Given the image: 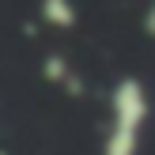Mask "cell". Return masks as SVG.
<instances>
[{
    "label": "cell",
    "mask_w": 155,
    "mask_h": 155,
    "mask_svg": "<svg viewBox=\"0 0 155 155\" xmlns=\"http://www.w3.org/2000/svg\"><path fill=\"white\" fill-rule=\"evenodd\" d=\"M38 15H42V23L53 27V30H72L76 23H80L76 0H38Z\"/></svg>",
    "instance_id": "7a4b0ae2"
},
{
    "label": "cell",
    "mask_w": 155,
    "mask_h": 155,
    "mask_svg": "<svg viewBox=\"0 0 155 155\" xmlns=\"http://www.w3.org/2000/svg\"><path fill=\"white\" fill-rule=\"evenodd\" d=\"M42 72H45V80H49V83H61V87H80V80H72V68H68L64 57H45Z\"/></svg>",
    "instance_id": "3957f363"
},
{
    "label": "cell",
    "mask_w": 155,
    "mask_h": 155,
    "mask_svg": "<svg viewBox=\"0 0 155 155\" xmlns=\"http://www.w3.org/2000/svg\"><path fill=\"white\" fill-rule=\"evenodd\" d=\"M0 155H8V151H0Z\"/></svg>",
    "instance_id": "5b68a950"
},
{
    "label": "cell",
    "mask_w": 155,
    "mask_h": 155,
    "mask_svg": "<svg viewBox=\"0 0 155 155\" xmlns=\"http://www.w3.org/2000/svg\"><path fill=\"white\" fill-rule=\"evenodd\" d=\"M151 98L136 76H121L110 91V121L102 136V155H140V140L148 129Z\"/></svg>",
    "instance_id": "6da1fadb"
},
{
    "label": "cell",
    "mask_w": 155,
    "mask_h": 155,
    "mask_svg": "<svg viewBox=\"0 0 155 155\" xmlns=\"http://www.w3.org/2000/svg\"><path fill=\"white\" fill-rule=\"evenodd\" d=\"M144 27H148V34L155 38V4L148 8V15H144Z\"/></svg>",
    "instance_id": "277c9868"
}]
</instances>
